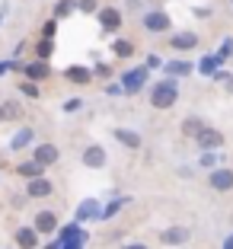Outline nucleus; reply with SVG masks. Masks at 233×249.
Segmentation results:
<instances>
[{
    "label": "nucleus",
    "mask_w": 233,
    "mask_h": 249,
    "mask_svg": "<svg viewBox=\"0 0 233 249\" xmlns=\"http://www.w3.org/2000/svg\"><path fill=\"white\" fill-rule=\"evenodd\" d=\"M176 99H179V83L176 80H157L150 87V106L153 109H169V106H176Z\"/></svg>",
    "instance_id": "1"
},
{
    "label": "nucleus",
    "mask_w": 233,
    "mask_h": 249,
    "mask_svg": "<svg viewBox=\"0 0 233 249\" xmlns=\"http://www.w3.org/2000/svg\"><path fill=\"white\" fill-rule=\"evenodd\" d=\"M144 80H147V67H134V71H128V73L122 77V89H125L128 96H134L141 87H144Z\"/></svg>",
    "instance_id": "2"
},
{
    "label": "nucleus",
    "mask_w": 233,
    "mask_h": 249,
    "mask_svg": "<svg viewBox=\"0 0 233 249\" xmlns=\"http://www.w3.org/2000/svg\"><path fill=\"white\" fill-rule=\"evenodd\" d=\"M169 16L163 13V10H150V13H144V29L147 32H169Z\"/></svg>",
    "instance_id": "3"
},
{
    "label": "nucleus",
    "mask_w": 233,
    "mask_h": 249,
    "mask_svg": "<svg viewBox=\"0 0 233 249\" xmlns=\"http://www.w3.org/2000/svg\"><path fill=\"white\" fill-rule=\"evenodd\" d=\"M208 185L214 192H230L233 189V169H211V176H208Z\"/></svg>",
    "instance_id": "4"
},
{
    "label": "nucleus",
    "mask_w": 233,
    "mask_h": 249,
    "mask_svg": "<svg viewBox=\"0 0 233 249\" xmlns=\"http://www.w3.org/2000/svg\"><path fill=\"white\" fill-rule=\"evenodd\" d=\"M198 147H201V154L204 150H217V147H224V134L217 131V128H204L201 134H198Z\"/></svg>",
    "instance_id": "5"
},
{
    "label": "nucleus",
    "mask_w": 233,
    "mask_h": 249,
    "mask_svg": "<svg viewBox=\"0 0 233 249\" xmlns=\"http://www.w3.org/2000/svg\"><path fill=\"white\" fill-rule=\"evenodd\" d=\"M83 166H90V169H102V166H106V150H102L99 144L87 147V150H83Z\"/></svg>",
    "instance_id": "6"
},
{
    "label": "nucleus",
    "mask_w": 233,
    "mask_h": 249,
    "mask_svg": "<svg viewBox=\"0 0 233 249\" xmlns=\"http://www.w3.org/2000/svg\"><path fill=\"white\" fill-rule=\"evenodd\" d=\"M169 45H173L176 52H192L198 45V36L195 32H176V36H169Z\"/></svg>",
    "instance_id": "7"
},
{
    "label": "nucleus",
    "mask_w": 233,
    "mask_h": 249,
    "mask_svg": "<svg viewBox=\"0 0 233 249\" xmlns=\"http://www.w3.org/2000/svg\"><path fill=\"white\" fill-rule=\"evenodd\" d=\"M51 192H54V185H51V179H32L29 185H26V195L29 198H48Z\"/></svg>",
    "instance_id": "8"
},
{
    "label": "nucleus",
    "mask_w": 233,
    "mask_h": 249,
    "mask_svg": "<svg viewBox=\"0 0 233 249\" xmlns=\"http://www.w3.org/2000/svg\"><path fill=\"white\" fill-rule=\"evenodd\" d=\"M58 157H61V150L54 144H38L36 147V157L32 160H38L42 166H51V163H58Z\"/></svg>",
    "instance_id": "9"
},
{
    "label": "nucleus",
    "mask_w": 233,
    "mask_h": 249,
    "mask_svg": "<svg viewBox=\"0 0 233 249\" xmlns=\"http://www.w3.org/2000/svg\"><path fill=\"white\" fill-rule=\"evenodd\" d=\"M64 77H67L71 83H77V87H87V83L93 80V71H87V67H80V64H71V67L64 71Z\"/></svg>",
    "instance_id": "10"
},
{
    "label": "nucleus",
    "mask_w": 233,
    "mask_h": 249,
    "mask_svg": "<svg viewBox=\"0 0 233 249\" xmlns=\"http://www.w3.org/2000/svg\"><path fill=\"white\" fill-rule=\"evenodd\" d=\"M99 22H102V29L115 32L118 26H122V13H118L115 7H102V10H99Z\"/></svg>",
    "instance_id": "11"
},
{
    "label": "nucleus",
    "mask_w": 233,
    "mask_h": 249,
    "mask_svg": "<svg viewBox=\"0 0 233 249\" xmlns=\"http://www.w3.org/2000/svg\"><path fill=\"white\" fill-rule=\"evenodd\" d=\"M36 230H38V233H54V230H58V217H54V211H38L36 214Z\"/></svg>",
    "instance_id": "12"
},
{
    "label": "nucleus",
    "mask_w": 233,
    "mask_h": 249,
    "mask_svg": "<svg viewBox=\"0 0 233 249\" xmlns=\"http://www.w3.org/2000/svg\"><path fill=\"white\" fill-rule=\"evenodd\" d=\"M160 240L166 243V246H182V243L189 240V230H185V227H166Z\"/></svg>",
    "instance_id": "13"
},
{
    "label": "nucleus",
    "mask_w": 233,
    "mask_h": 249,
    "mask_svg": "<svg viewBox=\"0 0 233 249\" xmlns=\"http://www.w3.org/2000/svg\"><path fill=\"white\" fill-rule=\"evenodd\" d=\"M16 243H19L22 249H36L38 246V230L36 227H19L16 230Z\"/></svg>",
    "instance_id": "14"
},
{
    "label": "nucleus",
    "mask_w": 233,
    "mask_h": 249,
    "mask_svg": "<svg viewBox=\"0 0 233 249\" xmlns=\"http://www.w3.org/2000/svg\"><path fill=\"white\" fill-rule=\"evenodd\" d=\"M42 163H38V160H26V163H19V166H16V173H19V176L22 179H29V182H32V179H42Z\"/></svg>",
    "instance_id": "15"
},
{
    "label": "nucleus",
    "mask_w": 233,
    "mask_h": 249,
    "mask_svg": "<svg viewBox=\"0 0 233 249\" xmlns=\"http://www.w3.org/2000/svg\"><path fill=\"white\" fill-rule=\"evenodd\" d=\"M22 73H26V77H29V83H32V80H45V77L51 73V67L45 64V61H36V64H26V67H22Z\"/></svg>",
    "instance_id": "16"
},
{
    "label": "nucleus",
    "mask_w": 233,
    "mask_h": 249,
    "mask_svg": "<svg viewBox=\"0 0 233 249\" xmlns=\"http://www.w3.org/2000/svg\"><path fill=\"white\" fill-rule=\"evenodd\" d=\"M115 138H118V144L131 147V150H138V147H141V134L131 131V128H115Z\"/></svg>",
    "instance_id": "17"
},
{
    "label": "nucleus",
    "mask_w": 233,
    "mask_h": 249,
    "mask_svg": "<svg viewBox=\"0 0 233 249\" xmlns=\"http://www.w3.org/2000/svg\"><path fill=\"white\" fill-rule=\"evenodd\" d=\"M204 128H208V124H204L201 118H195V115L182 122V134H185V138H195V141H198V134H201Z\"/></svg>",
    "instance_id": "18"
},
{
    "label": "nucleus",
    "mask_w": 233,
    "mask_h": 249,
    "mask_svg": "<svg viewBox=\"0 0 233 249\" xmlns=\"http://www.w3.org/2000/svg\"><path fill=\"white\" fill-rule=\"evenodd\" d=\"M32 138H36V131H32V128H19V131L13 134V141H10V147H13V150H22V147L32 144Z\"/></svg>",
    "instance_id": "19"
},
{
    "label": "nucleus",
    "mask_w": 233,
    "mask_h": 249,
    "mask_svg": "<svg viewBox=\"0 0 233 249\" xmlns=\"http://www.w3.org/2000/svg\"><path fill=\"white\" fill-rule=\"evenodd\" d=\"M166 73H169V80H173V77H185V73H192V64L189 61H169Z\"/></svg>",
    "instance_id": "20"
},
{
    "label": "nucleus",
    "mask_w": 233,
    "mask_h": 249,
    "mask_svg": "<svg viewBox=\"0 0 233 249\" xmlns=\"http://www.w3.org/2000/svg\"><path fill=\"white\" fill-rule=\"evenodd\" d=\"M220 64H224V58H220V54H208V58H201L198 71H201V73H217Z\"/></svg>",
    "instance_id": "21"
},
{
    "label": "nucleus",
    "mask_w": 233,
    "mask_h": 249,
    "mask_svg": "<svg viewBox=\"0 0 233 249\" xmlns=\"http://www.w3.org/2000/svg\"><path fill=\"white\" fill-rule=\"evenodd\" d=\"M99 205H96V201H83V205H80V211H77V217H80V220H87V217H99Z\"/></svg>",
    "instance_id": "22"
},
{
    "label": "nucleus",
    "mask_w": 233,
    "mask_h": 249,
    "mask_svg": "<svg viewBox=\"0 0 233 249\" xmlns=\"http://www.w3.org/2000/svg\"><path fill=\"white\" fill-rule=\"evenodd\" d=\"M112 52H115L118 58H131V54H134V45H131V42H125V38H118V42L112 45Z\"/></svg>",
    "instance_id": "23"
},
{
    "label": "nucleus",
    "mask_w": 233,
    "mask_h": 249,
    "mask_svg": "<svg viewBox=\"0 0 233 249\" xmlns=\"http://www.w3.org/2000/svg\"><path fill=\"white\" fill-rule=\"evenodd\" d=\"M73 7H77L73 0H61L58 7H54V19H64V16H71V13H73Z\"/></svg>",
    "instance_id": "24"
},
{
    "label": "nucleus",
    "mask_w": 233,
    "mask_h": 249,
    "mask_svg": "<svg viewBox=\"0 0 233 249\" xmlns=\"http://www.w3.org/2000/svg\"><path fill=\"white\" fill-rule=\"evenodd\" d=\"M19 115H22L19 103H3V122H13V118H19Z\"/></svg>",
    "instance_id": "25"
},
{
    "label": "nucleus",
    "mask_w": 233,
    "mask_h": 249,
    "mask_svg": "<svg viewBox=\"0 0 233 249\" xmlns=\"http://www.w3.org/2000/svg\"><path fill=\"white\" fill-rule=\"evenodd\" d=\"M48 58H51V42H48V38H42V42H38V61L48 64Z\"/></svg>",
    "instance_id": "26"
},
{
    "label": "nucleus",
    "mask_w": 233,
    "mask_h": 249,
    "mask_svg": "<svg viewBox=\"0 0 233 249\" xmlns=\"http://www.w3.org/2000/svg\"><path fill=\"white\" fill-rule=\"evenodd\" d=\"M198 163H201V166H208V169H217V157H214L211 150H204V154H201V160H198Z\"/></svg>",
    "instance_id": "27"
},
{
    "label": "nucleus",
    "mask_w": 233,
    "mask_h": 249,
    "mask_svg": "<svg viewBox=\"0 0 233 249\" xmlns=\"http://www.w3.org/2000/svg\"><path fill=\"white\" fill-rule=\"evenodd\" d=\"M54 29H58V19H48V22L42 26V38H48V42H51V36H54Z\"/></svg>",
    "instance_id": "28"
},
{
    "label": "nucleus",
    "mask_w": 233,
    "mask_h": 249,
    "mask_svg": "<svg viewBox=\"0 0 233 249\" xmlns=\"http://www.w3.org/2000/svg\"><path fill=\"white\" fill-rule=\"evenodd\" d=\"M19 89H22L26 96H32V99L38 96V87H36V83H19Z\"/></svg>",
    "instance_id": "29"
},
{
    "label": "nucleus",
    "mask_w": 233,
    "mask_h": 249,
    "mask_svg": "<svg viewBox=\"0 0 233 249\" xmlns=\"http://www.w3.org/2000/svg\"><path fill=\"white\" fill-rule=\"evenodd\" d=\"M230 54H233V42H230V38H227V42L220 45V58L227 61V58H230Z\"/></svg>",
    "instance_id": "30"
},
{
    "label": "nucleus",
    "mask_w": 233,
    "mask_h": 249,
    "mask_svg": "<svg viewBox=\"0 0 233 249\" xmlns=\"http://www.w3.org/2000/svg\"><path fill=\"white\" fill-rule=\"evenodd\" d=\"M118 208H122V201H112V205L106 208V211H102L99 217H112V214H118Z\"/></svg>",
    "instance_id": "31"
},
{
    "label": "nucleus",
    "mask_w": 233,
    "mask_h": 249,
    "mask_svg": "<svg viewBox=\"0 0 233 249\" xmlns=\"http://www.w3.org/2000/svg\"><path fill=\"white\" fill-rule=\"evenodd\" d=\"M80 99H67V103H64V112H77V109H80Z\"/></svg>",
    "instance_id": "32"
},
{
    "label": "nucleus",
    "mask_w": 233,
    "mask_h": 249,
    "mask_svg": "<svg viewBox=\"0 0 233 249\" xmlns=\"http://www.w3.org/2000/svg\"><path fill=\"white\" fill-rule=\"evenodd\" d=\"M80 10H83V13H93V10H96V0H80Z\"/></svg>",
    "instance_id": "33"
},
{
    "label": "nucleus",
    "mask_w": 233,
    "mask_h": 249,
    "mask_svg": "<svg viewBox=\"0 0 233 249\" xmlns=\"http://www.w3.org/2000/svg\"><path fill=\"white\" fill-rule=\"evenodd\" d=\"M144 67H147V71H150V67H160V58H157V54H150V58H147V64H144Z\"/></svg>",
    "instance_id": "34"
},
{
    "label": "nucleus",
    "mask_w": 233,
    "mask_h": 249,
    "mask_svg": "<svg viewBox=\"0 0 233 249\" xmlns=\"http://www.w3.org/2000/svg\"><path fill=\"white\" fill-rule=\"evenodd\" d=\"M122 249H147L144 243H128V246H122Z\"/></svg>",
    "instance_id": "35"
},
{
    "label": "nucleus",
    "mask_w": 233,
    "mask_h": 249,
    "mask_svg": "<svg viewBox=\"0 0 233 249\" xmlns=\"http://www.w3.org/2000/svg\"><path fill=\"white\" fill-rule=\"evenodd\" d=\"M224 87H227V93H233V77H227V80H224Z\"/></svg>",
    "instance_id": "36"
},
{
    "label": "nucleus",
    "mask_w": 233,
    "mask_h": 249,
    "mask_svg": "<svg viewBox=\"0 0 233 249\" xmlns=\"http://www.w3.org/2000/svg\"><path fill=\"white\" fill-rule=\"evenodd\" d=\"M224 249H233V236H230V240H224Z\"/></svg>",
    "instance_id": "37"
},
{
    "label": "nucleus",
    "mask_w": 233,
    "mask_h": 249,
    "mask_svg": "<svg viewBox=\"0 0 233 249\" xmlns=\"http://www.w3.org/2000/svg\"><path fill=\"white\" fill-rule=\"evenodd\" d=\"M7 67H10V64H0V73H7Z\"/></svg>",
    "instance_id": "38"
},
{
    "label": "nucleus",
    "mask_w": 233,
    "mask_h": 249,
    "mask_svg": "<svg viewBox=\"0 0 233 249\" xmlns=\"http://www.w3.org/2000/svg\"><path fill=\"white\" fill-rule=\"evenodd\" d=\"M0 122H3V106H0Z\"/></svg>",
    "instance_id": "39"
},
{
    "label": "nucleus",
    "mask_w": 233,
    "mask_h": 249,
    "mask_svg": "<svg viewBox=\"0 0 233 249\" xmlns=\"http://www.w3.org/2000/svg\"><path fill=\"white\" fill-rule=\"evenodd\" d=\"M0 22H3V16H0Z\"/></svg>",
    "instance_id": "40"
}]
</instances>
